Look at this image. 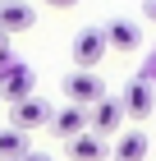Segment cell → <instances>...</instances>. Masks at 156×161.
Returning <instances> with one entry per match:
<instances>
[{
	"mask_svg": "<svg viewBox=\"0 0 156 161\" xmlns=\"http://www.w3.org/2000/svg\"><path fill=\"white\" fill-rule=\"evenodd\" d=\"M51 115H55V106H51L46 97H28V101H14L9 106V129H19V134H32V129H46Z\"/></svg>",
	"mask_w": 156,
	"mask_h": 161,
	"instance_id": "obj_2",
	"label": "cell"
},
{
	"mask_svg": "<svg viewBox=\"0 0 156 161\" xmlns=\"http://www.w3.org/2000/svg\"><path fill=\"white\" fill-rule=\"evenodd\" d=\"M143 19H152V23H156V0H143Z\"/></svg>",
	"mask_w": 156,
	"mask_h": 161,
	"instance_id": "obj_16",
	"label": "cell"
},
{
	"mask_svg": "<svg viewBox=\"0 0 156 161\" xmlns=\"http://www.w3.org/2000/svg\"><path fill=\"white\" fill-rule=\"evenodd\" d=\"M0 46H9V37H5V32H0Z\"/></svg>",
	"mask_w": 156,
	"mask_h": 161,
	"instance_id": "obj_17",
	"label": "cell"
},
{
	"mask_svg": "<svg viewBox=\"0 0 156 161\" xmlns=\"http://www.w3.org/2000/svg\"><path fill=\"white\" fill-rule=\"evenodd\" d=\"M106 32H101V28H83V32H78V37H73V64H78V69H96V64L106 60Z\"/></svg>",
	"mask_w": 156,
	"mask_h": 161,
	"instance_id": "obj_4",
	"label": "cell"
},
{
	"mask_svg": "<svg viewBox=\"0 0 156 161\" xmlns=\"http://www.w3.org/2000/svg\"><path fill=\"white\" fill-rule=\"evenodd\" d=\"M0 97L9 101H28V97H37V69H28V64H14L9 74L0 78Z\"/></svg>",
	"mask_w": 156,
	"mask_h": 161,
	"instance_id": "obj_6",
	"label": "cell"
},
{
	"mask_svg": "<svg viewBox=\"0 0 156 161\" xmlns=\"http://www.w3.org/2000/svg\"><path fill=\"white\" fill-rule=\"evenodd\" d=\"M14 64H19V60H14V51H9V46H0V78H5V74H9V69H14Z\"/></svg>",
	"mask_w": 156,
	"mask_h": 161,
	"instance_id": "obj_13",
	"label": "cell"
},
{
	"mask_svg": "<svg viewBox=\"0 0 156 161\" xmlns=\"http://www.w3.org/2000/svg\"><path fill=\"white\" fill-rule=\"evenodd\" d=\"M101 32H106V46H115V51H124V55H129V51H138V46H143V28L133 23V19H110V23L101 28Z\"/></svg>",
	"mask_w": 156,
	"mask_h": 161,
	"instance_id": "obj_9",
	"label": "cell"
},
{
	"mask_svg": "<svg viewBox=\"0 0 156 161\" xmlns=\"http://www.w3.org/2000/svg\"><path fill=\"white\" fill-rule=\"evenodd\" d=\"M64 152H69V161H110V143H106V138H96L92 129L78 134V138H69Z\"/></svg>",
	"mask_w": 156,
	"mask_h": 161,
	"instance_id": "obj_10",
	"label": "cell"
},
{
	"mask_svg": "<svg viewBox=\"0 0 156 161\" xmlns=\"http://www.w3.org/2000/svg\"><path fill=\"white\" fill-rule=\"evenodd\" d=\"M37 23V9L28 0H0V32L9 37V32H28Z\"/></svg>",
	"mask_w": 156,
	"mask_h": 161,
	"instance_id": "obj_8",
	"label": "cell"
},
{
	"mask_svg": "<svg viewBox=\"0 0 156 161\" xmlns=\"http://www.w3.org/2000/svg\"><path fill=\"white\" fill-rule=\"evenodd\" d=\"M28 152V134L19 129H0V161H19Z\"/></svg>",
	"mask_w": 156,
	"mask_h": 161,
	"instance_id": "obj_12",
	"label": "cell"
},
{
	"mask_svg": "<svg viewBox=\"0 0 156 161\" xmlns=\"http://www.w3.org/2000/svg\"><path fill=\"white\" fill-rule=\"evenodd\" d=\"M143 157H147V134H143V129L115 134V143H110V161H143Z\"/></svg>",
	"mask_w": 156,
	"mask_h": 161,
	"instance_id": "obj_11",
	"label": "cell"
},
{
	"mask_svg": "<svg viewBox=\"0 0 156 161\" xmlns=\"http://www.w3.org/2000/svg\"><path fill=\"white\" fill-rule=\"evenodd\" d=\"M87 129H92L96 138H106V143H110L115 134H124V106H120V97L106 92V97L96 101L92 111H87Z\"/></svg>",
	"mask_w": 156,
	"mask_h": 161,
	"instance_id": "obj_3",
	"label": "cell"
},
{
	"mask_svg": "<svg viewBox=\"0 0 156 161\" xmlns=\"http://www.w3.org/2000/svg\"><path fill=\"white\" fill-rule=\"evenodd\" d=\"M120 106H124V115H133V120H147L152 106H156V87L143 83V78H129L124 92H120Z\"/></svg>",
	"mask_w": 156,
	"mask_h": 161,
	"instance_id": "obj_5",
	"label": "cell"
},
{
	"mask_svg": "<svg viewBox=\"0 0 156 161\" xmlns=\"http://www.w3.org/2000/svg\"><path fill=\"white\" fill-rule=\"evenodd\" d=\"M19 161H55V157H51V152H37V147H28Z\"/></svg>",
	"mask_w": 156,
	"mask_h": 161,
	"instance_id": "obj_14",
	"label": "cell"
},
{
	"mask_svg": "<svg viewBox=\"0 0 156 161\" xmlns=\"http://www.w3.org/2000/svg\"><path fill=\"white\" fill-rule=\"evenodd\" d=\"M46 129L60 138V143H69V138L87 134V111H83V106H55V115H51Z\"/></svg>",
	"mask_w": 156,
	"mask_h": 161,
	"instance_id": "obj_7",
	"label": "cell"
},
{
	"mask_svg": "<svg viewBox=\"0 0 156 161\" xmlns=\"http://www.w3.org/2000/svg\"><path fill=\"white\" fill-rule=\"evenodd\" d=\"M60 87H64V97H69V106H83V111H92L96 101L106 97V83H101L96 69H69L60 78Z\"/></svg>",
	"mask_w": 156,
	"mask_h": 161,
	"instance_id": "obj_1",
	"label": "cell"
},
{
	"mask_svg": "<svg viewBox=\"0 0 156 161\" xmlns=\"http://www.w3.org/2000/svg\"><path fill=\"white\" fill-rule=\"evenodd\" d=\"M41 5H51V9H73L78 0H41Z\"/></svg>",
	"mask_w": 156,
	"mask_h": 161,
	"instance_id": "obj_15",
	"label": "cell"
}]
</instances>
